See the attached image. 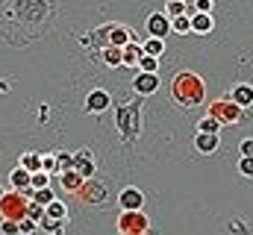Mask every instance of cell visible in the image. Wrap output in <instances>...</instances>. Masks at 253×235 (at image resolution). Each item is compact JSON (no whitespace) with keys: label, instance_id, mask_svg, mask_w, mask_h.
I'll use <instances>...</instances> for the list:
<instances>
[{"label":"cell","instance_id":"obj_15","mask_svg":"<svg viewBox=\"0 0 253 235\" xmlns=\"http://www.w3.org/2000/svg\"><path fill=\"white\" fill-rule=\"evenodd\" d=\"M218 147H221V135H209V132H197V135H194V150H197V153L212 156Z\"/></svg>","mask_w":253,"mask_h":235},{"label":"cell","instance_id":"obj_21","mask_svg":"<svg viewBox=\"0 0 253 235\" xmlns=\"http://www.w3.org/2000/svg\"><path fill=\"white\" fill-rule=\"evenodd\" d=\"M18 168H24V171H30V174H39V171H42V156H39V153H24V156L18 159Z\"/></svg>","mask_w":253,"mask_h":235},{"label":"cell","instance_id":"obj_32","mask_svg":"<svg viewBox=\"0 0 253 235\" xmlns=\"http://www.w3.org/2000/svg\"><path fill=\"white\" fill-rule=\"evenodd\" d=\"M27 218L39 224V221L44 218V206H39V203H33V200H30V212H27Z\"/></svg>","mask_w":253,"mask_h":235},{"label":"cell","instance_id":"obj_36","mask_svg":"<svg viewBox=\"0 0 253 235\" xmlns=\"http://www.w3.org/2000/svg\"><path fill=\"white\" fill-rule=\"evenodd\" d=\"M239 150H242V156H253V138H242Z\"/></svg>","mask_w":253,"mask_h":235},{"label":"cell","instance_id":"obj_30","mask_svg":"<svg viewBox=\"0 0 253 235\" xmlns=\"http://www.w3.org/2000/svg\"><path fill=\"white\" fill-rule=\"evenodd\" d=\"M42 171H44V174H56V153H44V156H42Z\"/></svg>","mask_w":253,"mask_h":235},{"label":"cell","instance_id":"obj_28","mask_svg":"<svg viewBox=\"0 0 253 235\" xmlns=\"http://www.w3.org/2000/svg\"><path fill=\"white\" fill-rule=\"evenodd\" d=\"M138 71H144V74H156V71H159V59L141 56V62H138Z\"/></svg>","mask_w":253,"mask_h":235},{"label":"cell","instance_id":"obj_31","mask_svg":"<svg viewBox=\"0 0 253 235\" xmlns=\"http://www.w3.org/2000/svg\"><path fill=\"white\" fill-rule=\"evenodd\" d=\"M239 174L253 176V156H242V159H239Z\"/></svg>","mask_w":253,"mask_h":235},{"label":"cell","instance_id":"obj_22","mask_svg":"<svg viewBox=\"0 0 253 235\" xmlns=\"http://www.w3.org/2000/svg\"><path fill=\"white\" fill-rule=\"evenodd\" d=\"M141 50H144V56L159 59L165 53V41H162V39H147V41H141Z\"/></svg>","mask_w":253,"mask_h":235},{"label":"cell","instance_id":"obj_13","mask_svg":"<svg viewBox=\"0 0 253 235\" xmlns=\"http://www.w3.org/2000/svg\"><path fill=\"white\" fill-rule=\"evenodd\" d=\"M83 176L77 174V171H65V174H53V182H50V188H65V191H71V194H77L80 188H83Z\"/></svg>","mask_w":253,"mask_h":235},{"label":"cell","instance_id":"obj_17","mask_svg":"<svg viewBox=\"0 0 253 235\" xmlns=\"http://www.w3.org/2000/svg\"><path fill=\"white\" fill-rule=\"evenodd\" d=\"M212 27H215L212 15H206V12H194V15H191V33L206 36V33H212Z\"/></svg>","mask_w":253,"mask_h":235},{"label":"cell","instance_id":"obj_25","mask_svg":"<svg viewBox=\"0 0 253 235\" xmlns=\"http://www.w3.org/2000/svg\"><path fill=\"white\" fill-rule=\"evenodd\" d=\"M197 132H209V135H221V123H218L215 118L203 115L200 120H197Z\"/></svg>","mask_w":253,"mask_h":235},{"label":"cell","instance_id":"obj_26","mask_svg":"<svg viewBox=\"0 0 253 235\" xmlns=\"http://www.w3.org/2000/svg\"><path fill=\"white\" fill-rule=\"evenodd\" d=\"M65 171H74V153L59 150L56 153V174H65Z\"/></svg>","mask_w":253,"mask_h":235},{"label":"cell","instance_id":"obj_4","mask_svg":"<svg viewBox=\"0 0 253 235\" xmlns=\"http://www.w3.org/2000/svg\"><path fill=\"white\" fill-rule=\"evenodd\" d=\"M206 115L215 118L221 126H233V123H239V120H242L245 109H242V106H236L230 97H218V100H212V103H209Z\"/></svg>","mask_w":253,"mask_h":235},{"label":"cell","instance_id":"obj_10","mask_svg":"<svg viewBox=\"0 0 253 235\" xmlns=\"http://www.w3.org/2000/svg\"><path fill=\"white\" fill-rule=\"evenodd\" d=\"M77 197H80L83 203H88V206H100V203L106 200V188H103L97 179H85L83 188L77 191Z\"/></svg>","mask_w":253,"mask_h":235},{"label":"cell","instance_id":"obj_18","mask_svg":"<svg viewBox=\"0 0 253 235\" xmlns=\"http://www.w3.org/2000/svg\"><path fill=\"white\" fill-rule=\"evenodd\" d=\"M141 56H144V50H141V44H138V41H129V44L124 47V65H126V68H138Z\"/></svg>","mask_w":253,"mask_h":235},{"label":"cell","instance_id":"obj_19","mask_svg":"<svg viewBox=\"0 0 253 235\" xmlns=\"http://www.w3.org/2000/svg\"><path fill=\"white\" fill-rule=\"evenodd\" d=\"M39 230H44L47 235H65V230H68V221H53V218H42L39 221Z\"/></svg>","mask_w":253,"mask_h":235},{"label":"cell","instance_id":"obj_24","mask_svg":"<svg viewBox=\"0 0 253 235\" xmlns=\"http://www.w3.org/2000/svg\"><path fill=\"white\" fill-rule=\"evenodd\" d=\"M44 215L53 218V221H68V206H65L62 200H53V203L44 209Z\"/></svg>","mask_w":253,"mask_h":235},{"label":"cell","instance_id":"obj_6","mask_svg":"<svg viewBox=\"0 0 253 235\" xmlns=\"http://www.w3.org/2000/svg\"><path fill=\"white\" fill-rule=\"evenodd\" d=\"M144 30H147V39H168L171 36V21L165 12H150L147 21H144Z\"/></svg>","mask_w":253,"mask_h":235},{"label":"cell","instance_id":"obj_16","mask_svg":"<svg viewBox=\"0 0 253 235\" xmlns=\"http://www.w3.org/2000/svg\"><path fill=\"white\" fill-rule=\"evenodd\" d=\"M9 188H12V191H27V188H33V174L15 165L12 174H9Z\"/></svg>","mask_w":253,"mask_h":235},{"label":"cell","instance_id":"obj_11","mask_svg":"<svg viewBox=\"0 0 253 235\" xmlns=\"http://www.w3.org/2000/svg\"><path fill=\"white\" fill-rule=\"evenodd\" d=\"M106 39H109V47H126L129 41H135L132 39V30L126 24H118V21H112L106 27Z\"/></svg>","mask_w":253,"mask_h":235},{"label":"cell","instance_id":"obj_8","mask_svg":"<svg viewBox=\"0 0 253 235\" xmlns=\"http://www.w3.org/2000/svg\"><path fill=\"white\" fill-rule=\"evenodd\" d=\"M159 85H162L159 74H144V71H138V74L132 77V91H135L138 97H150V94H156Z\"/></svg>","mask_w":253,"mask_h":235},{"label":"cell","instance_id":"obj_39","mask_svg":"<svg viewBox=\"0 0 253 235\" xmlns=\"http://www.w3.org/2000/svg\"><path fill=\"white\" fill-rule=\"evenodd\" d=\"M118 235H124V233H118Z\"/></svg>","mask_w":253,"mask_h":235},{"label":"cell","instance_id":"obj_35","mask_svg":"<svg viewBox=\"0 0 253 235\" xmlns=\"http://www.w3.org/2000/svg\"><path fill=\"white\" fill-rule=\"evenodd\" d=\"M36 227H39V224H36V221H30V218H24V221L18 224V230H21V235H33V230H36Z\"/></svg>","mask_w":253,"mask_h":235},{"label":"cell","instance_id":"obj_14","mask_svg":"<svg viewBox=\"0 0 253 235\" xmlns=\"http://www.w3.org/2000/svg\"><path fill=\"white\" fill-rule=\"evenodd\" d=\"M236 106H242V109H248L253 106V85L251 82H236L233 88H230V94H227Z\"/></svg>","mask_w":253,"mask_h":235},{"label":"cell","instance_id":"obj_7","mask_svg":"<svg viewBox=\"0 0 253 235\" xmlns=\"http://www.w3.org/2000/svg\"><path fill=\"white\" fill-rule=\"evenodd\" d=\"M118 206H121V212H141V209H144V191H141L138 185H126V188H121Z\"/></svg>","mask_w":253,"mask_h":235},{"label":"cell","instance_id":"obj_2","mask_svg":"<svg viewBox=\"0 0 253 235\" xmlns=\"http://www.w3.org/2000/svg\"><path fill=\"white\" fill-rule=\"evenodd\" d=\"M141 112H138V103H129V106H118L115 109V126H118V132H121V138L124 141H135L138 138V132H141Z\"/></svg>","mask_w":253,"mask_h":235},{"label":"cell","instance_id":"obj_1","mask_svg":"<svg viewBox=\"0 0 253 235\" xmlns=\"http://www.w3.org/2000/svg\"><path fill=\"white\" fill-rule=\"evenodd\" d=\"M171 100L183 109H197L206 103V82L197 71H180L171 79Z\"/></svg>","mask_w":253,"mask_h":235},{"label":"cell","instance_id":"obj_29","mask_svg":"<svg viewBox=\"0 0 253 235\" xmlns=\"http://www.w3.org/2000/svg\"><path fill=\"white\" fill-rule=\"evenodd\" d=\"M50 182H53V176L44 174V171H39V174H33V191H36V188H50Z\"/></svg>","mask_w":253,"mask_h":235},{"label":"cell","instance_id":"obj_34","mask_svg":"<svg viewBox=\"0 0 253 235\" xmlns=\"http://www.w3.org/2000/svg\"><path fill=\"white\" fill-rule=\"evenodd\" d=\"M212 6H215V0H194V12H206V15H212Z\"/></svg>","mask_w":253,"mask_h":235},{"label":"cell","instance_id":"obj_37","mask_svg":"<svg viewBox=\"0 0 253 235\" xmlns=\"http://www.w3.org/2000/svg\"><path fill=\"white\" fill-rule=\"evenodd\" d=\"M3 194H6V188H3V185H0V200H3Z\"/></svg>","mask_w":253,"mask_h":235},{"label":"cell","instance_id":"obj_20","mask_svg":"<svg viewBox=\"0 0 253 235\" xmlns=\"http://www.w3.org/2000/svg\"><path fill=\"white\" fill-rule=\"evenodd\" d=\"M100 59H103L109 68H121V65H124V47H103Z\"/></svg>","mask_w":253,"mask_h":235},{"label":"cell","instance_id":"obj_33","mask_svg":"<svg viewBox=\"0 0 253 235\" xmlns=\"http://www.w3.org/2000/svg\"><path fill=\"white\" fill-rule=\"evenodd\" d=\"M0 235H21L18 221H0Z\"/></svg>","mask_w":253,"mask_h":235},{"label":"cell","instance_id":"obj_38","mask_svg":"<svg viewBox=\"0 0 253 235\" xmlns=\"http://www.w3.org/2000/svg\"><path fill=\"white\" fill-rule=\"evenodd\" d=\"M183 3H186V6H194V0H183Z\"/></svg>","mask_w":253,"mask_h":235},{"label":"cell","instance_id":"obj_23","mask_svg":"<svg viewBox=\"0 0 253 235\" xmlns=\"http://www.w3.org/2000/svg\"><path fill=\"white\" fill-rule=\"evenodd\" d=\"M53 200H56V191H53V188H36V191H33V203H39V206H44V209H47Z\"/></svg>","mask_w":253,"mask_h":235},{"label":"cell","instance_id":"obj_27","mask_svg":"<svg viewBox=\"0 0 253 235\" xmlns=\"http://www.w3.org/2000/svg\"><path fill=\"white\" fill-rule=\"evenodd\" d=\"M171 33H177V36H189V33H191V18H189V15L174 18V21H171Z\"/></svg>","mask_w":253,"mask_h":235},{"label":"cell","instance_id":"obj_12","mask_svg":"<svg viewBox=\"0 0 253 235\" xmlns=\"http://www.w3.org/2000/svg\"><path fill=\"white\" fill-rule=\"evenodd\" d=\"M74 171L83 176V179H94V174H97V165H94L91 150H80V153H74Z\"/></svg>","mask_w":253,"mask_h":235},{"label":"cell","instance_id":"obj_3","mask_svg":"<svg viewBox=\"0 0 253 235\" xmlns=\"http://www.w3.org/2000/svg\"><path fill=\"white\" fill-rule=\"evenodd\" d=\"M30 212V197L21 191H6L0 200V221H24Z\"/></svg>","mask_w":253,"mask_h":235},{"label":"cell","instance_id":"obj_5","mask_svg":"<svg viewBox=\"0 0 253 235\" xmlns=\"http://www.w3.org/2000/svg\"><path fill=\"white\" fill-rule=\"evenodd\" d=\"M118 233L147 235L150 233V218H147L144 212H121V215H118Z\"/></svg>","mask_w":253,"mask_h":235},{"label":"cell","instance_id":"obj_9","mask_svg":"<svg viewBox=\"0 0 253 235\" xmlns=\"http://www.w3.org/2000/svg\"><path fill=\"white\" fill-rule=\"evenodd\" d=\"M109 106H112V94H109L106 88H91V91L85 94V112L100 115V112H106Z\"/></svg>","mask_w":253,"mask_h":235}]
</instances>
